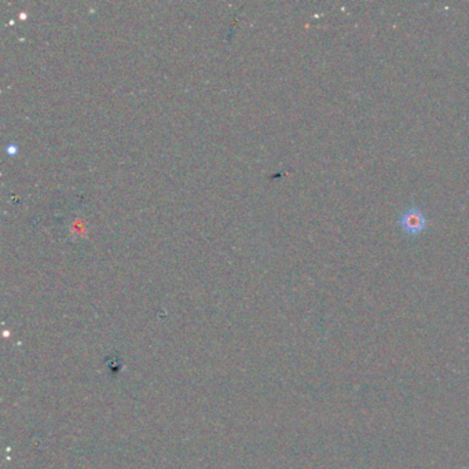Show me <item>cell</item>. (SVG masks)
Instances as JSON below:
<instances>
[{
    "label": "cell",
    "instance_id": "6da1fadb",
    "mask_svg": "<svg viewBox=\"0 0 469 469\" xmlns=\"http://www.w3.org/2000/svg\"><path fill=\"white\" fill-rule=\"evenodd\" d=\"M398 224L406 236L417 237L427 230L428 219L420 208L410 206V208L403 209L398 219Z\"/></svg>",
    "mask_w": 469,
    "mask_h": 469
}]
</instances>
